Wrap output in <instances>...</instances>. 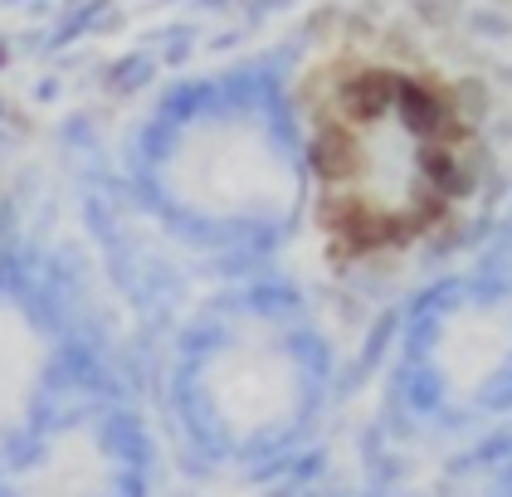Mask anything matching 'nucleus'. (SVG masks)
<instances>
[{
	"label": "nucleus",
	"mask_w": 512,
	"mask_h": 497,
	"mask_svg": "<svg viewBox=\"0 0 512 497\" xmlns=\"http://www.w3.org/2000/svg\"><path fill=\"white\" fill-rule=\"evenodd\" d=\"M430 376L459 385H483L512 371V293L464 288L420 322Z\"/></svg>",
	"instance_id": "nucleus-4"
},
{
	"label": "nucleus",
	"mask_w": 512,
	"mask_h": 497,
	"mask_svg": "<svg viewBox=\"0 0 512 497\" xmlns=\"http://www.w3.org/2000/svg\"><path fill=\"white\" fill-rule=\"evenodd\" d=\"M147 195L210 244H254L308 220V156L293 98L259 83H215L157 117Z\"/></svg>",
	"instance_id": "nucleus-2"
},
{
	"label": "nucleus",
	"mask_w": 512,
	"mask_h": 497,
	"mask_svg": "<svg viewBox=\"0 0 512 497\" xmlns=\"http://www.w3.org/2000/svg\"><path fill=\"white\" fill-rule=\"evenodd\" d=\"M196 351V385L220 415H278L308 381L303 322L269 303L220 312Z\"/></svg>",
	"instance_id": "nucleus-3"
},
{
	"label": "nucleus",
	"mask_w": 512,
	"mask_h": 497,
	"mask_svg": "<svg viewBox=\"0 0 512 497\" xmlns=\"http://www.w3.org/2000/svg\"><path fill=\"white\" fill-rule=\"evenodd\" d=\"M308 225L352 268L425 254L478 186V132L454 78L405 54H342L293 98Z\"/></svg>",
	"instance_id": "nucleus-1"
}]
</instances>
